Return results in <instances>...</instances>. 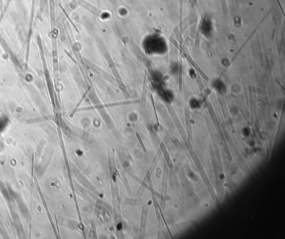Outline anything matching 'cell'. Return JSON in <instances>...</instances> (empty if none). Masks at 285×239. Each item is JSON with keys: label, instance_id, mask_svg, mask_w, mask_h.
<instances>
[{"label": "cell", "instance_id": "obj_1", "mask_svg": "<svg viewBox=\"0 0 285 239\" xmlns=\"http://www.w3.org/2000/svg\"><path fill=\"white\" fill-rule=\"evenodd\" d=\"M59 7H60V8L61 9V11L63 12V13H64V15H65L66 16V17H67V19H68V20L69 21V22H70L71 23V25H73V26L74 27V29H75L76 30V31H77V33H79V31L78 29L77 28V26H76V25H75V23H74V22L73 21V20H71V19L70 16H69V14L67 13V12H66V10H65V9H64V8L63 7V6H62V5L60 3V4L59 5Z\"/></svg>", "mask_w": 285, "mask_h": 239}]
</instances>
